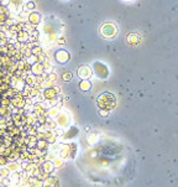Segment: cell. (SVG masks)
Returning a JSON list of instances; mask_svg holds the SVG:
<instances>
[{"label": "cell", "mask_w": 178, "mask_h": 187, "mask_svg": "<svg viewBox=\"0 0 178 187\" xmlns=\"http://www.w3.org/2000/svg\"><path fill=\"white\" fill-rule=\"evenodd\" d=\"M97 104L99 107V109H103V110H111L115 108V104H116V101H115V97L113 96V93L110 92H104L102 94L97 98Z\"/></svg>", "instance_id": "obj_1"}, {"label": "cell", "mask_w": 178, "mask_h": 187, "mask_svg": "<svg viewBox=\"0 0 178 187\" xmlns=\"http://www.w3.org/2000/svg\"><path fill=\"white\" fill-rule=\"evenodd\" d=\"M42 94H43L45 99H55V98H57L58 96H61V88L57 87V85H53V87H51V88L43 89V90H42Z\"/></svg>", "instance_id": "obj_2"}, {"label": "cell", "mask_w": 178, "mask_h": 187, "mask_svg": "<svg viewBox=\"0 0 178 187\" xmlns=\"http://www.w3.org/2000/svg\"><path fill=\"white\" fill-rule=\"evenodd\" d=\"M24 4V0H9V4L6 6L11 14H19L20 11H22Z\"/></svg>", "instance_id": "obj_3"}, {"label": "cell", "mask_w": 178, "mask_h": 187, "mask_svg": "<svg viewBox=\"0 0 178 187\" xmlns=\"http://www.w3.org/2000/svg\"><path fill=\"white\" fill-rule=\"evenodd\" d=\"M55 122H56L57 127H59V128H66V127L69 125V117H68V114H66V113H63V112H59V114L56 117Z\"/></svg>", "instance_id": "obj_4"}, {"label": "cell", "mask_w": 178, "mask_h": 187, "mask_svg": "<svg viewBox=\"0 0 178 187\" xmlns=\"http://www.w3.org/2000/svg\"><path fill=\"white\" fill-rule=\"evenodd\" d=\"M10 102H11V107H14V108H24L26 98L21 94V92H19L15 97H13L10 99Z\"/></svg>", "instance_id": "obj_5"}, {"label": "cell", "mask_w": 178, "mask_h": 187, "mask_svg": "<svg viewBox=\"0 0 178 187\" xmlns=\"http://www.w3.org/2000/svg\"><path fill=\"white\" fill-rule=\"evenodd\" d=\"M25 85H26V84H25L24 78L16 77V76H13V77H11V83H10V87H11V88L16 89L18 92H21Z\"/></svg>", "instance_id": "obj_6"}, {"label": "cell", "mask_w": 178, "mask_h": 187, "mask_svg": "<svg viewBox=\"0 0 178 187\" xmlns=\"http://www.w3.org/2000/svg\"><path fill=\"white\" fill-rule=\"evenodd\" d=\"M69 58H71V55L66 50H58L55 53V60L58 63H67L69 61Z\"/></svg>", "instance_id": "obj_7"}, {"label": "cell", "mask_w": 178, "mask_h": 187, "mask_svg": "<svg viewBox=\"0 0 178 187\" xmlns=\"http://www.w3.org/2000/svg\"><path fill=\"white\" fill-rule=\"evenodd\" d=\"M42 187H59V178L50 175L45 181H42Z\"/></svg>", "instance_id": "obj_8"}, {"label": "cell", "mask_w": 178, "mask_h": 187, "mask_svg": "<svg viewBox=\"0 0 178 187\" xmlns=\"http://www.w3.org/2000/svg\"><path fill=\"white\" fill-rule=\"evenodd\" d=\"M102 32L105 37H114L116 34V27L113 24H104L102 27Z\"/></svg>", "instance_id": "obj_9"}, {"label": "cell", "mask_w": 178, "mask_h": 187, "mask_svg": "<svg viewBox=\"0 0 178 187\" xmlns=\"http://www.w3.org/2000/svg\"><path fill=\"white\" fill-rule=\"evenodd\" d=\"M41 20H42V15L40 13H30L27 15V24H31L34 26L40 25Z\"/></svg>", "instance_id": "obj_10"}, {"label": "cell", "mask_w": 178, "mask_h": 187, "mask_svg": "<svg viewBox=\"0 0 178 187\" xmlns=\"http://www.w3.org/2000/svg\"><path fill=\"white\" fill-rule=\"evenodd\" d=\"M94 71H95V73L98 74V77H100V78H105V77H108V68L103 64V63H99V62H97V63H94Z\"/></svg>", "instance_id": "obj_11"}, {"label": "cell", "mask_w": 178, "mask_h": 187, "mask_svg": "<svg viewBox=\"0 0 178 187\" xmlns=\"http://www.w3.org/2000/svg\"><path fill=\"white\" fill-rule=\"evenodd\" d=\"M11 120H13L14 125H16L19 128L26 125V117H25V114H13L11 115Z\"/></svg>", "instance_id": "obj_12"}, {"label": "cell", "mask_w": 178, "mask_h": 187, "mask_svg": "<svg viewBox=\"0 0 178 187\" xmlns=\"http://www.w3.org/2000/svg\"><path fill=\"white\" fill-rule=\"evenodd\" d=\"M78 76L82 78V79H87L92 76V69L89 66H82L78 68Z\"/></svg>", "instance_id": "obj_13"}, {"label": "cell", "mask_w": 178, "mask_h": 187, "mask_svg": "<svg viewBox=\"0 0 178 187\" xmlns=\"http://www.w3.org/2000/svg\"><path fill=\"white\" fill-rule=\"evenodd\" d=\"M47 106L43 103V102H40V103H35V107H34V113L38 117V115H43L46 114L47 112Z\"/></svg>", "instance_id": "obj_14"}, {"label": "cell", "mask_w": 178, "mask_h": 187, "mask_svg": "<svg viewBox=\"0 0 178 187\" xmlns=\"http://www.w3.org/2000/svg\"><path fill=\"white\" fill-rule=\"evenodd\" d=\"M10 10L5 5H0V24H4L10 18Z\"/></svg>", "instance_id": "obj_15"}, {"label": "cell", "mask_w": 178, "mask_h": 187, "mask_svg": "<svg viewBox=\"0 0 178 187\" xmlns=\"http://www.w3.org/2000/svg\"><path fill=\"white\" fill-rule=\"evenodd\" d=\"M29 37H30V34H29L27 31H25V30H21V31H19V32L15 35V40H16L18 42H20V44H26V42H29Z\"/></svg>", "instance_id": "obj_16"}, {"label": "cell", "mask_w": 178, "mask_h": 187, "mask_svg": "<svg viewBox=\"0 0 178 187\" xmlns=\"http://www.w3.org/2000/svg\"><path fill=\"white\" fill-rule=\"evenodd\" d=\"M26 125H37V115L34 112H25Z\"/></svg>", "instance_id": "obj_17"}, {"label": "cell", "mask_w": 178, "mask_h": 187, "mask_svg": "<svg viewBox=\"0 0 178 187\" xmlns=\"http://www.w3.org/2000/svg\"><path fill=\"white\" fill-rule=\"evenodd\" d=\"M20 133H21V129H20L19 127L14 125V124H11V125H9V127L6 128V134H8L9 136H11V138H16V136H19V135H20Z\"/></svg>", "instance_id": "obj_18"}, {"label": "cell", "mask_w": 178, "mask_h": 187, "mask_svg": "<svg viewBox=\"0 0 178 187\" xmlns=\"http://www.w3.org/2000/svg\"><path fill=\"white\" fill-rule=\"evenodd\" d=\"M5 167L10 172H18V171H21V162L20 161H9Z\"/></svg>", "instance_id": "obj_19"}, {"label": "cell", "mask_w": 178, "mask_h": 187, "mask_svg": "<svg viewBox=\"0 0 178 187\" xmlns=\"http://www.w3.org/2000/svg\"><path fill=\"white\" fill-rule=\"evenodd\" d=\"M36 144H37V138H36V135H29V136H26V139H25V145L27 146V149H34V148H36Z\"/></svg>", "instance_id": "obj_20"}, {"label": "cell", "mask_w": 178, "mask_h": 187, "mask_svg": "<svg viewBox=\"0 0 178 187\" xmlns=\"http://www.w3.org/2000/svg\"><path fill=\"white\" fill-rule=\"evenodd\" d=\"M43 72H45V69H43L42 63L37 62V63H34V64L31 66V73H32V74H35V76H40V74H42Z\"/></svg>", "instance_id": "obj_21"}, {"label": "cell", "mask_w": 178, "mask_h": 187, "mask_svg": "<svg viewBox=\"0 0 178 187\" xmlns=\"http://www.w3.org/2000/svg\"><path fill=\"white\" fill-rule=\"evenodd\" d=\"M41 166H42V170L45 171V172H47V173H52L53 171H55V165H53V162L52 161H48V160H46V161H43L42 164H41Z\"/></svg>", "instance_id": "obj_22"}, {"label": "cell", "mask_w": 178, "mask_h": 187, "mask_svg": "<svg viewBox=\"0 0 178 187\" xmlns=\"http://www.w3.org/2000/svg\"><path fill=\"white\" fill-rule=\"evenodd\" d=\"M15 61L13 58H10L9 56H0V64H2L3 68H8L10 67Z\"/></svg>", "instance_id": "obj_23"}, {"label": "cell", "mask_w": 178, "mask_h": 187, "mask_svg": "<svg viewBox=\"0 0 178 187\" xmlns=\"http://www.w3.org/2000/svg\"><path fill=\"white\" fill-rule=\"evenodd\" d=\"M0 115L6 118V119H11V115H13L11 108L10 107H2V106H0Z\"/></svg>", "instance_id": "obj_24"}, {"label": "cell", "mask_w": 178, "mask_h": 187, "mask_svg": "<svg viewBox=\"0 0 178 187\" xmlns=\"http://www.w3.org/2000/svg\"><path fill=\"white\" fill-rule=\"evenodd\" d=\"M59 114V107L58 106H55V107H50L46 112V115L50 117V118H56L57 115Z\"/></svg>", "instance_id": "obj_25"}, {"label": "cell", "mask_w": 178, "mask_h": 187, "mask_svg": "<svg viewBox=\"0 0 178 187\" xmlns=\"http://www.w3.org/2000/svg\"><path fill=\"white\" fill-rule=\"evenodd\" d=\"M45 128H46L47 131H52V130H55V129L57 128V124H56V122L53 120V118L47 117V120H46V123H45Z\"/></svg>", "instance_id": "obj_26"}, {"label": "cell", "mask_w": 178, "mask_h": 187, "mask_svg": "<svg viewBox=\"0 0 178 187\" xmlns=\"http://www.w3.org/2000/svg\"><path fill=\"white\" fill-rule=\"evenodd\" d=\"M24 81H25V84H26V85L35 87V84H36V76L32 74V73H30V74H27V76L24 78Z\"/></svg>", "instance_id": "obj_27"}, {"label": "cell", "mask_w": 178, "mask_h": 187, "mask_svg": "<svg viewBox=\"0 0 178 187\" xmlns=\"http://www.w3.org/2000/svg\"><path fill=\"white\" fill-rule=\"evenodd\" d=\"M35 10V3L34 2H27V3H25L24 4V6H22V11L25 13V14H30V13H32Z\"/></svg>", "instance_id": "obj_28"}, {"label": "cell", "mask_w": 178, "mask_h": 187, "mask_svg": "<svg viewBox=\"0 0 178 187\" xmlns=\"http://www.w3.org/2000/svg\"><path fill=\"white\" fill-rule=\"evenodd\" d=\"M77 133H78V129L77 128H74V127H72L67 133H64L62 136H63V139L64 140H68V139H72V138H74L75 135H77Z\"/></svg>", "instance_id": "obj_29"}, {"label": "cell", "mask_w": 178, "mask_h": 187, "mask_svg": "<svg viewBox=\"0 0 178 187\" xmlns=\"http://www.w3.org/2000/svg\"><path fill=\"white\" fill-rule=\"evenodd\" d=\"M42 32H43V35H50V34L56 32V29L52 24H45L42 26Z\"/></svg>", "instance_id": "obj_30"}, {"label": "cell", "mask_w": 178, "mask_h": 187, "mask_svg": "<svg viewBox=\"0 0 178 187\" xmlns=\"http://www.w3.org/2000/svg\"><path fill=\"white\" fill-rule=\"evenodd\" d=\"M18 93H19V92H18L16 89H14V88H11V87H10L8 90H5V92L3 93L2 97H6V98H10V99H11L13 97H15V96L18 94Z\"/></svg>", "instance_id": "obj_31"}, {"label": "cell", "mask_w": 178, "mask_h": 187, "mask_svg": "<svg viewBox=\"0 0 178 187\" xmlns=\"http://www.w3.org/2000/svg\"><path fill=\"white\" fill-rule=\"evenodd\" d=\"M46 140H47V143H48V144H56V141H57V136L55 135L53 130H52V131H47V133H46Z\"/></svg>", "instance_id": "obj_32"}, {"label": "cell", "mask_w": 178, "mask_h": 187, "mask_svg": "<svg viewBox=\"0 0 178 187\" xmlns=\"http://www.w3.org/2000/svg\"><path fill=\"white\" fill-rule=\"evenodd\" d=\"M19 172L20 171H18V172H10V175H9V181H10V183L11 185H14V183H16V182H19L20 181V175H19Z\"/></svg>", "instance_id": "obj_33"}, {"label": "cell", "mask_w": 178, "mask_h": 187, "mask_svg": "<svg viewBox=\"0 0 178 187\" xmlns=\"http://www.w3.org/2000/svg\"><path fill=\"white\" fill-rule=\"evenodd\" d=\"M48 143H47V140H37V144H36V148L37 149H40V150H42V151H46V150H48Z\"/></svg>", "instance_id": "obj_34"}, {"label": "cell", "mask_w": 178, "mask_h": 187, "mask_svg": "<svg viewBox=\"0 0 178 187\" xmlns=\"http://www.w3.org/2000/svg\"><path fill=\"white\" fill-rule=\"evenodd\" d=\"M11 148L10 146H5V145H2L0 146V155L2 156H5V157H8L10 154H11Z\"/></svg>", "instance_id": "obj_35"}, {"label": "cell", "mask_w": 178, "mask_h": 187, "mask_svg": "<svg viewBox=\"0 0 178 187\" xmlns=\"http://www.w3.org/2000/svg\"><path fill=\"white\" fill-rule=\"evenodd\" d=\"M37 131H38L37 125H27V127H26V130H25V133L27 134V136H29V135H36Z\"/></svg>", "instance_id": "obj_36"}, {"label": "cell", "mask_w": 178, "mask_h": 187, "mask_svg": "<svg viewBox=\"0 0 178 187\" xmlns=\"http://www.w3.org/2000/svg\"><path fill=\"white\" fill-rule=\"evenodd\" d=\"M91 87H92V84H91V82H89L88 79H82V82L79 83V88L82 90H89V89H91Z\"/></svg>", "instance_id": "obj_37"}, {"label": "cell", "mask_w": 178, "mask_h": 187, "mask_svg": "<svg viewBox=\"0 0 178 187\" xmlns=\"http://www.w3.org/2000/svg\"><path fill=\"white\" fill-rule=\"evenodd\" d=\"M42 66H43V69H45V72H46V73H51V72H52V69H53L52 63H51L48 60H46V61L42 63Z\"/></svg>", "instance_id": "obj_38"}, {"label": "cell", "mask_w": 178, "mask_h": 187, "mask_svg": "<svg viewBox=\"0 0 178 187\" xmlns=\"http://www.w3.org/2000/svg\"><path fill=\"white\" fill-rule=\"evenodd\" d=\"M41 53H43V48H42L40 45H35V46L32 47V55L37 57V56L41 55Z\"/></svg>", "instance_id": "obj_39"}, {"label": "cell", "mask_w": 178, "mask_h": 187, "mask_svg": "<svg viewBox=\"0 0 178 187\" xmlns=\"http://www.w3.org/2000/svg\"><path fill=\"white\" fill-rule=\"evenodd\" d=\"M0 106H2V107H10V106H11L10 98H6V97H2V98H0Z\"/></svg>", "instance_id": "obj_40"}, {"label": "cell", "mask_w": 178, "mask_h": 187, "mask_svg": "<svg viewBox=\"0 0 178 187\" xmlns=\"http://www.w3.org/2000/svg\"><path fill=\"white\" fill-rule=\"evenodd\" d=\"M53 165H55V167H62L63 166V164H64V160L62 159V157H59V156H57L53 161Z\"/></svg>", "instance_id": "obj_41"}, {"label": "cell", "mask_w": 178, "mask_h": 187, "mask_svg": "<svg viewBox=\"0 0 178 187\" xmlns=\"http://www.w3.org/2000/svg\"><path fill=\"white\" fill-rule=\"evenodd\" d=\"M25 57H24V53L20 51V50H16V52H15V55H14V57H13V60L15 61V62H18V61H20V60H24Z\"/></svg>", "instance_id": "obj_42"}, {"label": "cell", "mask_w": 178, "mask_h": 187, "mask_svg": "<svg viewBox=\"0 0 178 187\" xmlns=\"http://www.w3.org/2000/svg\"><path fill=\"white\" fill-rule=\"evenodd\" d=\"M72 78H73V74H72L71 71H66V72L62 74V79H63L64 82H69Z\"/></svg>", "instance_id": "obj_43"}, {"label": "cell", "mask_w": 178, "mask_h": 187, "mask_svg": "<svg viewBox=\"0 0 178 187\" xmlns=\"http://www.w3.org/2000/svg\"><path fill=\"white\" fill-rule=\"evenodd\" d=\"M41 90L38 89V88H36V87H31V92H30V99H32V98H35L38 93H40Z\"/></svg>", "instance_id": "obj_44"}, {"label": "cell", "mask_w": 178, "mask_h": 187, "mask_svg": "<svg viewBox=\"0 0 178 187\" xmlns=\"http://www.w3.org/2000/svg\"><path fill=\"white\" fill-rule=\"evenodd\" d=\"M57 78H58L57 73H56V72H51V73H48V79H47V81H50V82H52V83H56V82H57Z\"/></svg>", "instance_id": "obj_45"}, {"label": "cell", "mask_w": 178, "mask_h": 187, "mask_svg": "<svg viewBox=\"0 0 178 187\" xmlns=\"http://www.w3.org/2000/svg\"><path fill=\"white\" fill-rule=\"evenodd\" d=\"M25 60H26V61H27V63H29V64H31V66H32L34 63H37V57H36V56H34V55H31L30 57H27V58H25Z\"/></svg>", "instance_id": "obj_46"}, {"label": "cell", "mask_w": 178, "mask_h": 187, "mask_svg": "<svg viewBox=\"0 0 178 187\" xmlns=\"http://www.w3.org/2000/svg\"><path fill=\"white\" fill-rule=\"evenodd\" d=\"M48 176H50V173H47V172H45V171L42 170V171H41V172L37 175V178H38V180H41V181H45V180H46Z\"/></svg>", "instance_id": "obj_47"}, {"label": "cell", "mask_w": 178, "mask_h": 187, "mask_svg": "<svg viewBox=\"0 0 178 187\" xmlns=\"http://www.w3.org/2000/svg\"><path fill=\"white\" fill-rule=\"evenodd\" d=\"M19 175H20V181L22 182V183H25V181L27 180V177H29V175L24 171V170H21L20 172H19Z\"/></svg>", "instance_id": "obj_48"}, {"label": "cell", "mask_w": 178, "mask_h": 187, "mask_svg": "<svg viewBox=\"0 0 178 187\" xmlns=\"http://www.w3.org/2000/svg\"><path fill=\"white\" fill-rule=\"evenodd\" d=\"M8 162H9V159H8V157L0 155V167H5Z\"/></svg>", "instance_id": "obj_49"}, {"label": "cell", "mask_w": 178, "mask_h": 187, "mask_svg": "<svg viewBox=\"0 0 178 187\" xmlns=\"http://www.w3.org/2000/svg\"><path fill=\"white\" fill-rule=\"evenodd\" d=\"M46 60H47V55H46L45 52L37 56V62H40V63H43V62H45Z\"/></svg>", "instance_id": "obj_50"}, {"label": "cell", "mask_w": 178, "mask_h": 187, "mask_svg": "<svg viewBox=\"0 0 178 187\" xmlns=\"http://www.w3.org/2000/svg\"><path fill=\"white\" fill-rule=\"evenodd\" d=\"M56 157H57V156H56V154H55V152H47V154H46V156H45V159H46V160H48V161H53Z\"/></svg>", "instance_id": "obj_51"}, {"label": "cell", "mask_w": 178, "mask_h": 187, "mask_svg": "<svg viewBox=\"0 0 178 187\" xmlns=\"http://www.w3.org/2000/svg\"><path fill=\"white\" fill-rule=\"evenodd\" d=\"M31 186H35V187H42V181L38 180L37 177H34V181H32V185Z\"/></svg>", "instance_id": "obj_52"}, {"label": "cell", "mask_w": 178, "mask_h": 187, "mask_svg": "<svg viewBox=\"0 0 178 187\" xmlns=\"http://www.w3.org/2000/svg\"><path fill=\"white\" fill-rule=\"evenodd\" d=\"M36 138H37V140H46V133L45 131H37Z\"/></svg>", "instance_id": "obj_53"}, {"label": "cell", "mask_w": 178, "mask_h": 187, "mask_svg": "<svg viewBox=\"0 0 178 187\" xmlns=\"http://www.w3.org/2000/svg\"><path fill=\"white\" fill-rule=\"evenodd\" d=\"M53 133H55V135H56L57 138H58V136H62V135L64 134V131H63V129H57V128H56V129L53 130Z\"/></svg>", "instance_id": "obj_54"}, {"label": "cell", "mask_w": 178, "mask_h": 187, "mask_svg": "<svg viewBox=\"0 0 178 187\" xmlns=\"http://www.w3.org/2000/svg\"><path fill=\"white\" fill-rule=\"evenodd\" d=\"M99 113H100V115H102V117H107V115L109 114V112H108V110H103V109H100V112H99Z\"/></svg>", "instance_id": "obj_55"}, {"label": "cell", "mask_w": 178, "mask_h": 187, "mask_svg": "<svg viewBox=\"0 0 178 187\" xmlns=\"http://www.w3.org/2000/svg\"><path fill=\"white\" fill-rule=\"evenodd\" d=\"M57 42H58V44H64V39H63V37H61V39H58V40H57Z\"/></svg>", "instance_id": "obj_56"}, {"label": "cell", "mask_w": 178, "mask_h": 187, "mask_svg": "<svg viewBox=\"0 0 178 187\" xmlns=\"http://www.w3.org/2000/svg\"><path fill=\"white\" fill-rule=\"evenodd\" d=\"M4 144V139H3V136H0V146H2Z\"/></svg>", "instance_id": "obj_57"}, {"label": "cell", "mask_w": 178, "mask_h": 187, "mask_svg": "<svg viewBox=\"0 0 178 187\" xmlns=\"http://www.w3.org/2000/svg\"><path fill=\"white\" fill-rule=\"evenodd\" d=\"M2 68H3V67H2V64H0V71H2Z\"/></svg>", "instance_id": "obj_58"}, {"label": "cell", "mask_w": 178, "mask_h": 187, "mask_svg": "<svg viewBox=\"0 0 178 187\" xmlns=\"http://www.w3.org/2000/svg\"><path fill=\"white\" fill-rule=\"evenodd\" d=\"M0 5H3V4H2V0H0Z\"/></svg>", "instance_id": "obj_59"}, {"label": "cell", "mask_w": 178, "mask_h": 187, "mask_svg": "<svg viewBox=\"0 0 178 187\" xmlns=\"http://www.w3.org/2000/svg\"><path fill=\"white\" fill-rule=\"evenodd\" d=\"M29 187H35V186H29Z\"/></svg>", "instance_id": "obj_60"}, {"label": "cell", "mask_w": 178, "mask_h": 187, "mask_svg": "<svg viewBox=\"0 0 178 187\" xmlns=\"http://www.w3.org/2000/svg\"><path fill=\"white\" fill-rule=\"evenodd\" d=\"M0 98H2V96H0Z\"/></svg>", "instance_id": "obj_61"}]
</instances>
